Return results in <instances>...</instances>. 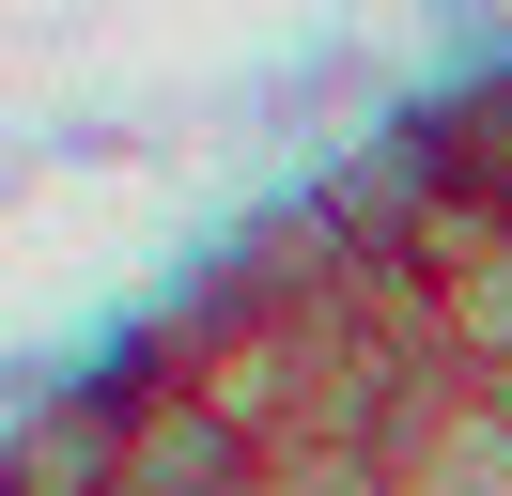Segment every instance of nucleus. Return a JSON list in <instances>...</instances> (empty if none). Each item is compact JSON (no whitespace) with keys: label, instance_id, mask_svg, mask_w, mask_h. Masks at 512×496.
Masks as SVG:
<instances>
[{"label":"nucleus","instance_id":"f257e3e1","mask_svg":"<svg viewBox=\"0 0 512 496\" xmlns=\"http://www.w3.org/2000/svg\"><path fill=\"white\" fill-rule=\"evenodd\" d=\"M125 434H140V388H78V403H47V419L0 450V496H125Z\"/></svg>","mask_w":512,"mask_h":496},{"label":"nucleus","instance_id":"f03ea898","mask_svg":"<svg viewBox=\"0 0 512 496\" xmlns=\"http://www.w3.org/2000/svg\"><path fill=\"white\" fill-rule=\"evenodd\" d=\"M388 481H404V496H512V419H497L481 388L419 403V419H404V450H388Z\"/></svg>","mask_w":512,"mask_h":496},{"label":"nucleus","instance_id":"7ed1b4c3","mask_svg":"<svg viewBox=\"0 0 512 496\" xmlns=\"http://www.w3.org/2000/svg\"><path fill=\"white\" fill-rule=\"evenodd\" d=\"M264 496H404V481H388V450H342V434H295V450H264Z\"/></svg>","mask_w":512,"mask_h":496},{"label":"nucleus","instance_id":"20e7f679","mask_svg":"<svg viewBox=\"0 0 512 496\" xmlns=\"http://www.w3.org/2000/svg\"><path fill=\"white\" fill-rule=\"evenodd\" d=\"M497 109H512V93H497Z\"/></svg>","mask_w":512,"mask_h":496}]
</instances>
